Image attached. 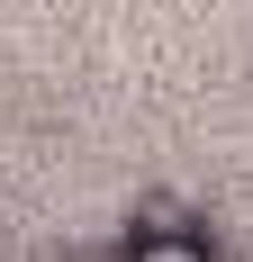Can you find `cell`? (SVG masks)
Here are the masks:
<instances>
[{
  "instance_id": "6da1fadb",
  "label": "cell",
  "mask_w": 253,
  "mask_h": 262,
  "mask_svg": "<svg viewBox=\"0 0 253 262\" xmlns=\"http://www.w3.org/2000/svg\"><path fill=\"white\" fill-rule=\"evenodd\" d=\"M126 262H217V244L199 226H136L126 235Z\"/></svg>"
},
{
  "instance_id": "7a4b0ae2",
  "label": "cell",
  "mask_w": 253,
  "mask_h": 262,
  "mask_svg": "<svg viewBox=\"0 0 253 262\" xmlns=\"http://www.w3.org/2000/svg\"><path fill=\"white\" fill-rule=\"evenodd\" d=\"M126 226H199V208H190L181 190H145V199H136V217H126Z\"/></svg>"
}]
</instances>
